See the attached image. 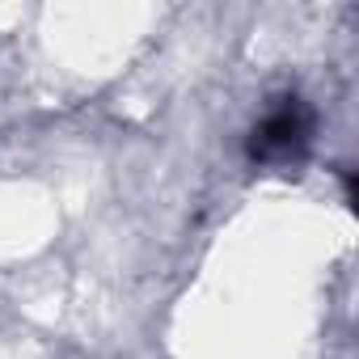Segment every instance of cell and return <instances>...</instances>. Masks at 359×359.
Segmentation results:
<instances>
[{"instance_id":"1","label":"cell","mask_w":359,"mask_h":359,"mask_svg":"<svg viewBox=\"0 0 359 359\" xmlns=\"http://www.w3.org/2000/svg\"><path fill=\"white\" fill-rule=\"evenodd\" d=\"M309 131H313V114L304 110L300 97H287L279 110H271L254 135H250V156L254 161H292L304 152L309 144Z\"/></svg>"}]
</instances>
